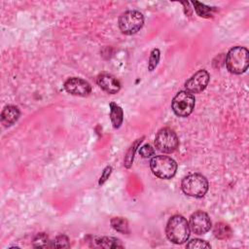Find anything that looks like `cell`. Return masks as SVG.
Here are the masks:
<instances>
[{"label":"cell","mask_w":249,"mask_h":249,"mask_svg":"<svg viewBox=\"0 0 249 249\" xmlns=\"http://www.w3.org/2000/svg\"><path fill=\"white\" fill-rule=\"evenodd\" d=\"M152 172L160 179H171L177 171L176 161L167 156H155L150 160Z\"/></svg>","instance_id":"cell-4"},{"label":"cell","mask_w":249,"mask_h":249,"mask_svg":"<svg viewBox=\"0 0 249 249\" xmlns=\"http://www.w3.org/2000/svg\"><path fill=\"white\" fill-rule=\"evenodd\" d=\"M209 78L210 75L206 70H198L186 81L185 88L190 93H199L207 87Z\"/></svg>","instance_id":"cell-9"},{"label":"cell","mask_w":249,"mask_h":249,"mask_svg":"<svg viewBox=\"0 0 249 249\" xmlns=\"http://www.w3.org/2000/svg\"><path fill=\"white\" fill-rule=\"evenodd\" d=\"M112 228L121 233H129V226L126 219L123 217H114L110 221Z\"/></svg>","instance_id":"cell-17"},{"label":"cell","mask_w":249,"mask_h":249,"mask_svg":"<svg viewBox=\"0 0 249 249\" xmlns=\"http://www.w3.org/2000/svg\"><path fill=\"white\" fill-rule=\"evenodd\" d=\"M111 173H112V166H110V165L106 166V167L103 169L102 174H101V176H100V178H99L98 185H99V186H102V185L107 181V179H109Z\"/></svg>","instance_id":"cell-24"},{"label":"cell","mask_w":249,"mask_h":249,"mask_svg":"<svg viewBox=\"0 0 249 249\" xmlns=\"http://www.w3.org/2000/svg\"><path fill=\"white\" fill-rule=\"evenodd\" d=\"M213 234L217 239L226 240L232 235V230L228 224L224 222H219L216 223L213 228Z\"/></svg>","instance_id":"cell-15"},{"label":"cell","mask_w":249,"mask_h":249,"mask_svg":"<svg viewBox=\"0 0 249 249\" xmlns=\"http://www.w3.org/2000/svg\"><path fill=\"white\" fill-rule=\"evenodd\" d=\"M110 119L114 128H119L124 121V111L118 104L110 103Z\"/></svg>","instance_id":"cell-14"},{"label":"cell","mask_w":249,"mask_h":249,"mask_svg":"<svg viewBox=\"0 0 249 249\" xmlns=\"http://www.w3.org/2000/svg\"><path fill=\"white\" fill-rule=\"evenodd\" d=\"M155 146L161 153H173L179 146L178 136L175 131L169 127L160 128L155 137Z\"/></svg>","instance_id":"cell-6"},{"label":"cell","mask_w":249,"mask_h":249,"mask_svg":"<svg viewBox=\"0 0 249 249\" xmlns=\"http://www.w3.org/2000/svg\"><path fill=\"white\" fill-rule=\"evenodd\" d=\"M186 247L190 249H203V248H211V245L205 240H202L199 238H194L187 243Z\"/></svg>","instance_id":"cell-22"},{"label":"cell","mask_w":249,"mask_h":249,"mask_svg":"<svg viewBox=\"0 0 249 249\" xmlns=\"http://www.w3.org/2000/svg\"><path fill=\"white\" fill-rule=\"evenodd\" d=\"M193 5L195 7L196 14L202 18H210L212 16V13L216 10L215 8L208 7V6H206L200 2H197V1H194Z\"/></svg>","instance_id":"cell-18"},{"label":"cell","mask_w":249,"mask_h":249,"mask_svg":"<svg viewBox=\"0 0 249 249\" xmlns=\"http://www.w3.org/2000/svg\"><path fill=\"white\" fill-rule=\"evenodd\" d=\"M160 58V52L159 49L155 48L152 50L151 53H150V57H149V61H148V69L149 71H154L156 69V67L159 64Z\"/></svg>","instance_id":"cell-20"},{"label":"cell","mask_w":249,"mask_h":249,"mask_svg":"<svg viewBox=\"0 0 249 249\" xmlns=\"http://www.w3.org/2000/svg\"><path fill=\"white\" fill-rule=\"evenodd\" d=\"M92 247H101V248H123L121 240L116 237L111 236H103V237H95L93 236L90 240Z\"/></svg>","instance_id":"cell-13"},{"label":"cell","mask_w":249,"mask_h":249,"mask_svg":"<svg viewBox=\"0 0 249 249\" xmlns=\"http://www.w3.org/2000/svg\"><path fill=\"white\" fill-rule=\"evenodd\" d=\"M51 243L52 241L49 239V236L45 233V232H39L35 235V237L33 238L32 241V245L33 247H42V248H47V247H51Z\"/></svg>","instance_id":"cell-19"},{"label":"cell","mask_w":249,"mask_h":249,"mask_svg":"<svg viewBox=\"0 0 249 249\" xmlns=\"http://www.w3.org/2000/svg\"><path fill=\"white\" fill-rule=\"evenodd\" d=\"M144 137H141V138H138L136 139L132 145L128 148V150L126 151V154L124 156V167L126 168H130L131 165H132V162H133V159H134V155H135V152L137 150V148L139 147V145L141 144V142L143 141Z\"/></svg>","instance_id":"cell-16"},{"label":"cell","mask_w":249,"mask_h":249,"mask_svg":"<svg viewBox=\"0 0 249 249\" xmlns=\"http://www.w3.org/2000/svg\"><path fill=\"white\" fill-rule=\"evenodd\" d=\"M69 246V238L65 234L57 235L51 243V248H67Z\"/></svg>","instance_id":"cell-21"},{"label":"cell","mask_w":249,"mask_h":249,"mask_svg":"<svg viewBox=\"0 0 249 249\" xmlns=\"http://www.w3.org/2000/svg\"><path fill=\"white\" fill-rule=\"evenodd\" d=\"M208 181L206 177L199 173H192L185 176L181 182V189L186 196L193 197H202L208 191Z\"/></svg>","instance_id":"cell-3"},{"label":"cell","mask_w":249,"mask_h":249,"mask_svg":"<svg viewBox=\"0 0 249 249\" xmlns=\"http://www.w3.org/2000/svg\"><path fill=\"white\" fill-rule=\"evenodd\" d=\"M195 96L187 90H181L176 93L171 102V108L174 114L181 118L191 115L195 108Z\"/></svg>","instance_id":"cell-7"},{"label":"cell","mask_w":249,"mask_h":249,"mask_svg":"<svg viewBox=\"0 0 249 249\" xmlns=\"http://www.w3.org/2000/svg\"><path fill=\"white\" fill-rule=\"evenodd\" d=\"M249 65V52L246 48L235 46L231 48L226 56V67L229 72L240 75L244 73Z\"/></svg>","instance_id":"cell-2"},{"label":"cell","mask_w":249,"mask_h":249,"mask_svg":"<svg viewBox=\"0 0 249 249\" xmlns=\"http://www.w3.org/2000/svg\"><path fill=\"white\" fill-rule=\"evenodd\" d=\"M211 220L207 213L198 210L194 212L190 217V230L196 234H204L211 229Z\"/></svg>","instance_id":"cell-8"},{"label":"cell","mask_w":249,"mask_h":249,"mask_svg":"<svg viewBox=\"0 0 249 249\" xmlns=\"http://www.w3.org/2000/svg\"><path fill=\"white\" fill-rule=\"evenodd\" d=\"M139 154L142 158L147 159V158H151L152 156H154L155 154V149L150 145V144H144L143 146L140 147L139 149Z\"/></svg>","instance_id":"cell-23"},{"label":"cell","mask_w":249,"mask_h":249,"mask_svg":"<svg viewBox=\"0 0 249 249\" xmlns=\"http://www.w3.org/2000/svg\"><path fill=\"white\" fill-rule=\"evenodd\" d=\"M189 222L182 215L172 216L165 228V233L167 238L175 244H183L190 236Z\"/></svg>","instance_id":"cell-1"},{"label":"cell","mask_w":249,"mask_h":249,"mask_svg":"<svg viewBox=\"0 0 249 249\" xmlns=\"http://www.w3.org/2000/svg\"><path fill=\"white\" fill-rule=\"evenodd\" d=\"M96 84L101 89L110 94H115L121 89L120 81L109 73H100L96 77Z\"/></svg>","instance_id":"cell-11"},{"label":"cell","mask_w":249,"mask_h":249,"mask_svg":"<svg viewBox=\"0 0 249 249\" xmlns=\"http://www.w3.org/2000/svg\"><path fill=\"white\" fill-rule=\"evenodd\" d=\"M20 112L15 105H7L1 113V123L4 126L8 127L13 125L19 118Z\"/></svg>","instance_id":"cell-12"},{"label":"cell","mask_w":249,"mask_h":249,"mask_svg":"<svg viewBox=\"0 0 249 249\" xmlns=\"http://www.w3.org/2000/svg\"><path fill=\"white\" fill-rule=\"evenodd\" d=\"M64 89L68 93L77 96H88L91 91L89 83L78 77L67 79L64 83Z\"/></svg>","instance_id":"cell-10"},{"label":"cell","mask_w":249,"mask_h":249,"mask_svg":"<svg viewBox=\"0 0 249 249\" xmlns=\"http://www.w3.org/2000/svg\"><path fill=\"white\" fill-rule=\"evenodd\" d=\"M119 28L125 35H132L138 32L144 24L143 15L135 10H128L119 17Z\"/></svg>","instance_id":"cell-5"}]
</instances>
